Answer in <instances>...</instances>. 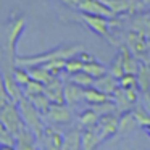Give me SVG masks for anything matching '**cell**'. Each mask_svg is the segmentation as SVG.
Returning a JSON list of instances; mask_svg holds the SVG:
<instances>
[{
  "label": "cell",
  "mask_w": 150,
  "mask_h": 150,
  "mask_svg": "<svg viewBox=\"0 0 150 150\" xmlns=\"http://www.w3.org/2000/svg\"><path fill=\"white\" fill-rule=\"evenodd\" d=\"M144 129H145V131H147V132H149V134H150V123H149V124H147V126H144Z\"/></svg>",
  "instance_id": "38"
},
{
  "label": "cell",
  "mask_w": 150,
  "mask_h": 150,
  "mask_svg": "<svg viewBox=\"0 0 150 150\" xmlns=\"http://www.w3.org/2000/svg\"><path fill=\"white\" fill-rule=\"evenodd\" d=\"M78 10L82 13H91V15H102V16L111 18L115 16L113 11L102 2V0H82L78 5Z\"/></svg>",
  "instance_id": "9"
},
{
  "label": "cell",
  "mask_w": 150,
  "mask_h": 150,
  "mask_svg": "<svg viewBox=\"0 0 150 150\" xmlns=\"http://www.w3.org/2000/svg\"><path fill=\"white\" fill-rule=\"evenodd\" d=\"M73 118L71 110H69L68 103H52L45 115H44V120L47 123L52 124H65L69 123Z\"/></svg>",
  "instance_id": "6"
},
{
  "label": "cell",
  "mask_w": 150,
  "mask_h": 150,
  "mask_svg": "<svg viewBox=\"0 0 150 150\" xmlns=\"http://www.w3.org/2000/svg\"><path fill=\"white\" fill-rule=\"evenodd\" d=\"M147 36H144V34H140L139 31L132 29L129 33V36H127V45H129L131 52L134 53V55H144L147 50Z\"/></svg>",
  "instance_id": "14"
},
{
  "label": "cell",
  "mask_w": 150,
  "mask_h": 150,
  "mask_svg": "<svg viewBox=\"0 0 150 150\" xmlns=\"http://www.w3.org/2000/svg\"><path fill=\"white\" fill-rule=\"evenodd\" d=\"M81 45H60L55 49L49 50V52L44 53H37V55H29V57H16V62L15 65L24 66V68H31V66H42L49 62L58 58H71V57L81 53Z\"/></svg>",
  "instance_id": "1"
},
{
  "label": "cell",
  "mask_w": 150,
  "mask_h": 150,
  "mask_svg": "<svg viewBox=\"0 0 150 150\" xmlns=\"http://www.w3.org/2000/svg\"><path fill=\"white\" fill-rule=\"evenodd\" d=\"M31 102H33L34 105H36V108L40 111L42 115H45L47 111H49L50 105H52V100L49 98V95L45 94V92H40V94H36V95H31V97H28Z\"/></svg>",
  "instance_id": "24"
},
{
  "label": "cell",
  "mask_w": 150,
  "mask_h": 150,
  "mask_svg": "<svg viewBox=\"0 0 150 150\" xmlns=\"http://www.w3.org/2000/svg\"><path fill=\"white\" fill-rule=\"evenodd\" d=\"M137 78H139V89L142 91V94L145 95L147 100L150 102V66L140 65Z\"/></svg>",
  "instance_id": "17"
},
{
  "label": "cell",
  "mask_w": 150,
  "mask_h": 150,
  "mask_svg": "<svg viewBox=\"0 0 150 150\" xmlns=\"http://www.w3.org/2000/svg\"><path fill=\"white\" fill-rule=\"evenodd\" d=\"M42 66H45L53 76H60V73H63L65 68H66V58L53 60V62H49V63H45V65H42Z\"/></svg>",
  "instance_id": "33"
},
{
  "label": "cell",
  "mask_w": 150,
  "mask_h": 150,
  "mask_svg": "<svg viewBox=\"0 0 150 150\" xmlns=\"http://www.w3.org/2000/svg\"><path fill=\"white\" fill-rule=\"evenodd\" d=\"M113 15H123V13H134L144 7L142 0H102Z\"/></svg>",
  "instance_id": "8"
},
{
  "label": "cell",
  "mask_w": 150,
  "mask_h": 150,
  "mask_svg": "<svg viewBox=\"0 0 150 150\" xmlns=\"http://www.w3.org/2000/svg\"><path fill=\"white\" fill-rule=\"evenodd\" d=\"M98 120H100V115H98L94 108L84 110L81 113V116H79V121H81V124L84 127H94L95 124L98 123Z\"/></svg>",
  "instance_id": "26"
},
{
  "label": "cell",
  "mask_w": 150,
  "mask_h": 150,
  "mask_svg": "<svg viewBox=\"0 0 150 150\" xmlns=\"http://www.w3.org/2000/svg\"><path fill=\"white\" fill-rule=\"evenodd\" d=\"M121 53H123V62H124V69H126V73H129V74H139L140 65L136 60V57L129 52V49H127V47H121Z\"/></svg>",
  "instance_id": "20"
},
{
  "label": "cell",
  "mask_w": 150,
  "mask_h": 150,
  "mask_svg": "<svg viewBox=\"0 0 150 150\" xmlns=\"http://www.w3.org/2000/svg\"><path fill=\"white\" fill-rule=\"evenodd\" d=\"M81 69H84V62H82L79 57H71V58H68L66 60V68H65V71L68 73L69 76L71 74H74V73H78V71H81Z\"/></svg>",
  "instance_id": "32"
},
{
  "label": "cell",
  "mask_w": 150,
  "mask_h": 150,
  "mask_svg": "<svg viewBox=\"0 0 150 150\" xmlns=\"http://www.w3.org/2000/svg\"><path fill=\"white\" fill-rule=\"evenodd\" d=\"M79 58H81L84 63H87V62H92V60H94V57L89 55L87 52H81V53H79Z\"/></svg>",
  "instance_id": "36"
},
{
  "label": "cell",
  "mask_w": 150,
  "mask_h": 150,
  "mask_svg": "<svg viewBox=\"0 0 150 150\" xmlns=\"http://www.w3.org/2000/svg\"><path fill=\"white\" fill-rule=\"evenodd\" d=\"M0 124H4L5 127H8L15 136L24 126L23 116H21L20 107H18L16 102H10V103L0 107Z\"/></svg>",
  "instance_id": "4"
},
{
  "label": "cell",
  "mask_w": 150,
  "mask_h": 150,
  "mask_svg": "<svg viewBox=\"0 0 150 150\" xmlns=\"http://www.w3.org/2000/svg\"><path fill=\"white\" fill-rule=\"evenodd\" d=\"M102 142L100 136H98L97 129L94 127H86L82 131V149L84 150H92L95 147H98V144Z\"/></svg>",
  "instance_id": "16"
},
{
  "label": "cell",
  "mask_w": 150,
  "mask_h": 150,
  "mask_svg": "<svg viewBox=\"0 0 150 150\" xmlns=\"http://www.w3.org/2000/svg\"><path fill=\"white\" fill-rule=\"evenodd\" d=\"M71 81L76 82V84L82 86V87H91V86H94L95 82V78L92 74H89L87 71H84V69H81V71L74 73V74H71Z\"/></svg>",
  "instance_id": "27"
},
{
  "label": "cell",
  "mask_w": 150,
  "mask_h": 150,
  "mask_svg": "<svg viewBox=\"0 0 150 150\" xmlns=\"http://www.w3.org/2000/svg\"><path fill=\"white\" fill-rule=\"evenodd\" d=\"M113 102L115 105H116V111H120V113H126L127 110H129L131 107H132V102L129 100V97L126 95V91H124L123 87H118V91L113 94Z\"/></svg>",
  "instance_id": "21"
},
{
  "label": "cell",
  "mask_w": 150,
  "mask_h": 150,
  "mask_svg": "<svg viewBox=\"0 0 150 150\" xmlns=\"http://www.w3.org/2000/svg\"><path fill=\"white\" fill-rule=\"evenodd\" d=\"M44 92L49 95L52 103H66L65 102V86H63L62 79L58 76H55L49 84H45V91Z\"/></svg>",
  "instance_id": "12"
},
{
  "label": "cell",
  "mask_w": 150,
  "mask_h": 150,
  "mask_svg": "<svg viewBox=\"0 0 150 150\" xmlns=\"http://www.w3.org/2000/svg\"><path fill=\"white\" fill-rule=\"evenodd\" d=\"M60 2H63V4L69 5V7H76V8H78V5L81 4L82 0H60Z\"/></svg>",
  "instance_id": "37"
},
{
  "label": "cell",
  "mask_w": 150,
  "mask_h": 150,
  "mask_svg": "<svg viewBox=\"0 0 150 150\" xmlns=\"http://www.w3.org/2000/svg\"><path fill=\"white\" fill-rule=\"evenodd\" d=\"M95 129H97L100 139L105 140V139H108V137L118 134V129H120V120L111 113L100 115V120H98L97 124H95Z\"/></svg>",
  "instance_id": "7"
},
{
  "label": "cell",
  "mask_w": 150,
  "mask_h": 150,
  "mask_svg": "<svg viewBox=\"0 0 150 150\" xmlns=\"http://www.w3.org/2000/svg\"><path fill=\"white\" fill-rule=\"evenodd\" d=\"M18 107H20L21 116H23V121L29 129L34 131V134L37 136V139H42V134L45 131V126H44V115L40 113L36 108V105L29 100V98L24 95L20 102H18Z\"/></svg>",
  "instance_id": "2"
},
{
  "label": "cell",
  "mask_w": 150,
  "mask_h": 150,
  "mask_svg": "<svg viewBox=\"0 0 150 150\" xmlns=\"http://www.w3.org/2000/svg\"><path fill=\"white\" fill-rule=\"evenodd\" d=\"M134 113V116H136V120H137V123H139V126H147V124L150 123V115L147 113L145 110H144V108H136V110L132 111Z\"/></svg>",
  "instance_id": "35"
},
{
  "label": "cell",
  "mask_w": 150,
  "mask_h": 150,
  "mask_svg": "<svg viewBox=\"0 0 150 150\" xmlns=\"http://www.w3.org/2000/svg\"><path fill=\"white\" fill-rule=\"evenodd\" d=\"M84 71H87L89 74H92L95 79L97 78H102L103 74H107V68H105L102 63H98V62H95V58L92 60V62H87V63H84Z\"/></svg>",
  "instance_id": "28"
},
{
  "label": "cell",
  "mask_w": 150,
  "mask_h": 150,
  "mask_svg": "<svg viewBox=\"0 0 150 150\" xmlns=\"http://www.w3.org/2000/svg\"><path fill=\"white\" fill-rule=\"evenodd\" d=\"M81 20L87 28H91L94 33H97L98 36L107 37L108 40H111L110 37V18L102 16V15H91V13H82L81 11Z\"/></svg>",
  "instance_id": "5"
},
{
  "label": "cell",
  "mask_w": 150,
  "mask_h": 150,
  "mask_svg": "<svg viewBox=\"0 0 150 150\" xmlns=\"http://www.w3.org/2000/svg\"><path fill=\"white\" fill-rule=\"evenodd\" d=\"M120 86L123 89L139 87V78H137V74H129V73H126V74L120 79Z\"/></svg>",
  "instance_id": "34"
},
{
  "label": "cell",
  "mask_w": 150,
  "mask_h": 150,
  "mask_svg": "<svg viewBox=\"0 0 150 150\" xmlns=\"http://www.w3.org/2000/svg\"><path fill=\"white\" fill-rule=\"evenodd\" d=\"M84 100L89 102L91 105H98V103H103V102L110 100V98H108V94H105L103 91L91 86V87H86V91H84Z\"/></svg>",
  "instance_id": "18"
},
{
  "label": "cell",
  "mask_w": 150,
  "mask_h": 150,
  "mask_svg": "<svg viewBox=\"0 0 150 150\" xmlns=\"http://www.w3.org/2000/svg\"><path fill=\"white\" fill-rule=\"evenodd\" d=\"M110 73L113 76H116L118 79H121L124 74H126V69H124V62H123V53H121V50H120V53L115 57V62H113V65H111V68H110Z\"/></svg>",
  "instance_id": "30"
},
{
  "label": "cell",
  "mask_w": 150,
  "mask_h": 150,
  "mask_svg": "<svg viewBox=\"0 0 150 150\" xmlns=\"http://www.w3.org/2000/svg\"><path fill=\"white\" fill-rule=\"evenodd\" d=\"M63 140H65V137L55 127H45L42 139H40V142H42L40 145L49 150H58V149H63Z\"/></svg>",
  "instance_id": "11"
},
{
  "label": "cell",
  "mask_w": 150,
  "mask_h": 150,
  "mask_svg": "<svg viewBox=\"0 0 150 150\" xmlns=\"http://www.w3.org/2000/svg\"><path fill=\"white\" fill-rule=\"evenodd\" d=\"M37 136L34 134L33 129L24 124L20 131L16 132V150H33L37 147Z\"/></svg>",
  "instance_id": "10"
},
{
  "label": "cell",
  "mask_w": 150,
  "mask_h": 150,
  "mask_svg": "<svg viewBox=\"0 0 150 150\" xmlns=\"http://www.w3.org/2000/svg\"><path fill=\"white\" fill-rule=\"evenodd\" d=\"M139 126L134 113H123V116L120 118V129H118V134H127L131 131H134Z\"/></svg>",
  "instance_id": "22"
},
{
  "label": "cell",
  "mask_w": 150,
  "mask_h": 150,
  "mask_svg": "<svg viewBox=\"0 0 150 150\" xmlns=\"http://www.w3.org/2000/svg\"><path fill=\"white\" fill-rule=\"evenodd\" d=\"M0 145L4 149H16V136L4 124H0Z\"/></svg>",
  "instance_id": "25"
},
{
  "label": "cell",
  "mask_w": 150,
  "mask_h": 150,
  "mask_svg": "<svg viewBox=\"0 0 150 150\" xmlns=\"http://www.w3.org/2000/svg\"><path fill=\"white\" fill-rule=\"evenodd\" d=\"M63 149L66 150H76L82 149V132L79 129H73L65 136L63 140Z\"/></svg>",
  "instance_id": "19"
},
{
  "label": "cell",
  "mask_w": 150,
  "mask_h": 150,
  "mask_svg": "<svg viewBox=\"0 0 150 150\" xmlns=\"http://www.w3.org/2000/svg\"><path fill=\"white\" fill-rule=\"evenodd\" d=\"M13 76H15V81H16L21 87H24V86L33 79L31 78V73H29V68H24V66H20V65H16L13 68Z\"/></svg>",
  "instance_id": "29"
},
{
  "label": "cell",
  "mask_w": 150,
  "mask_h": 150,
  "mask_svg": "<svg viewBox=\"0 0 150 150\" xmlns=\"http://www.w3.org/2000/svg\"><path fill=\"white\" fill-rule=\"evenodd\" d=\"M84 91L86 89L82 87V86L76 84V82H68V84H65V102L68 105H74L78 103L79 100H82L84 98Z\"/></svg>",
  "instance_id": "15"
},
{
  "label": "cell",
  "mask_w": 150,
  "mask_h": 150,
  "mask_svg": "<svg viewBox=\"0 0 150 150\" xmlns=\"http://www.w3.org/2000/svg\"><path fill=\"white\" fill-rule=\"evenodd\" d=\"M29 73H31V78L39 81V82H42V84H49V82L55 78L45 66H31Z\"/></svg>",
  "instance_id": "23"
},
{
  "label": "cell",
  "mask_w": 150,
  "mask_h": 150,
  "mask_svg": "<svg viewBox=\"0 0 150 150\" xmlns=\"http://www.w3.org/2000/svg\"><path fill=\"white\" fill-rule=\"evenodd\" d=\"M24 26H26V20L23 16L16 18L15 21H11L10 29H8L7 39H5L4 45V57H5V66L8 68H15V62H16V42L20 39L21 33H23Z\"/></svg>",
  "instance_id": "3"
},
{
  "label": "cell",
  "mask_w": 150,
  "mask_h": 150,
  "mask_svg": "<svg viewBox=\"0 0 150 150\" xmlns=\"http://www.w3.org/2000/svg\"><path fill=\"white\" fill-rule=\"evenodd\" d=\"M44 91H45V84L36 81V79H31V81L23 87V92H24V95H26V97H31V95L40 94V92H44Z\"/></svg>",
  "instance_id": "31"
},
{
  "label": "cell",
  "mask_w": 150,
  "mask_h": 150,
  "mask_svg": "<svg viewBox=\"0 0 150 150\" xmlns=\"http://www.w3.org/2000/svg\"><path fill=\"white\" fill-rule=\"evenodd\" d=\"M95 87H98L100 91H103L105 94L108 95H113L115 92L118 91V87H121L120 86V79L116 78V76H113L110 71L107 73V74H103L102 78H97L94 82Z\"/></svg>",
  "instance_id": "13"
}]
</instances>
